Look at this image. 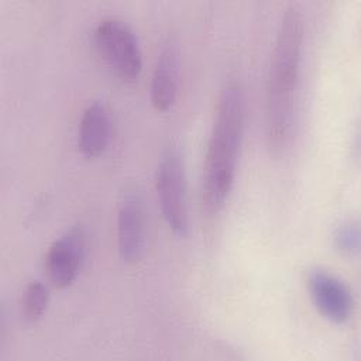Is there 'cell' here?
Segmentation results:
<instances>
[{"label": "cell", "instance_id": "1", "mask_svg": "<svg viewBox=\"0 0 361 361\" xmlns=\"http://www.w3.org/2000/svg\"><path fill=\"white\" fill-rule=\"evenodd\" d=\"M302 47V14L295 4H289L276 30L265 80L264 130L265 144L272 155H281L290 141Z\"/></svg>", "mask_w": 361, "mask_h": 361}, {"label": "cell", "instance_id": "2", "mask_svg": "<svg viewBox=\"0 0 361 361\" xmlns=\"http://www.w3.org/2000/svg\"><path fill=\"white\" fill-rule=\"evenodd\" d=\"M244 123V87L238 80H230L221 89L204 155L202 204L209 214L224 206L233 189Z\"/></svg>", "mask_w": 361, "mask_h": 361}, {"label": "cell", "instance_id": "3", "mask_svg": "<svg viewBox=\"0 0 361 361\" xmlns=\"http://www.w3.org/2000/svg\"><path fill=\"white\" fill-rule=\"evenodd\" d=\"M96 49L110 72L124 83L135 82L142 71V52L133 28L116 17L102 18L94 27Z\"/></svg>", "mask_w": 361, "mask_h": 361}, {"label": "cell", "instance_id": "4", "mask_svg": "<svg viewBox=\"0 0 361 361\" xmlns=\"http://www.w3.org/2000/svg\"><path fill=\"white\" fill-rule=\"evenodd\" d=\"M155 189L165 223L178 237L189 233V209L186 199V172L180 151L168 148L157 166Z\"/></svg>", "mask_w": 361, "mask_h": 361}, {"label": "cell", "instance_id": "5", "mask_svg": "<svg viewBox=\"0 0 361 361\" xmlns=\"http://www.w3.org/2000/svg\"><path fill=\"white\" fill-rule=\"evenodd\" d=\"M86 237L82 227H73L49 245L45 255V272L55 288L65 289L78 278L86 255Z\"/></svg>", "mask_w": 361, "mask_h": 361}, {"label": "cell", "instance_id": "6", "mask_svg": "<svg viewBox=\"0 0 361 361\" xmlns=\"http://www.w3.org/2000/svg\"><path fill=\"white\" fill-rule=\"evenodd\" d=\"M306 285L312 303L326 320L334 324L348 322L354 300L344 281L326 269L314 268L307 274Z\"/></svg>", "mask_w": 361, "mask_h": 361}, {"label": "cell", "instance_id": "7", "mask_svg": "<svg viewBox=\"0 0 361 361\" xmlns=\"http://www.w3.org/2000/svg\"><path fill=\"white\" fill-rule=\"evenodd\" d=\"M142 202L137 195H127L117 212V251L124 262L140 259L145 241Z\"/></svg>", "mask_w": 361, "mask_h": 361}, {"label": "cell", "instance_id": "8", "mask_svg": "<svg viewBox=\"0 0 361 361\" xmlns=\"http://www.w3.org/2000/svg\"><path fill=\"white\" fill-rule=\"evenodd\" d=\"M111 138L109 110L100 102L89 103L82 111L78 127V148L89 159L104 154Z\"/></svg>", "mask_w": 361, "mask_h": 361}, {"label": "cell", "instance_id": "9", "mask_svg": "<svg viewBox=\"0 0 361 361\" xmlns=\"http://www.w3.org/2000/svg\"><path fill=\"white\" fill-rule=\"evenodd\" d=\"M179 72H178V54L172 45L165 47L154 66L149 97L155 110H169L178 97Z\"/></svg>", "mask_w": 361, "mask_h": 361}, {"label": "cell", "instance_id": "10", "mask_svg": "<svg viewBox=\"0 0 361 361\" xmlns=\"http://www.w3.org/2000/svg\"><path fill=\"white\" fill-rule=\"evenodd\" d=\"M49 290L41 281H32L27 285L21 299V313L27 322H37L44 316L49 306Z\"/></svg>", "mask_w": 361, "mask_h": 361}, {"label": "cell", "instance_id": "11", "mask_svg": "<svg viewBox=\"0 0 361 361\" xmlns=\"http://www.w3.org/2000/svg\"><path fill=\"white\" fill-rule=\"evenodd\" d=\"M333 244L338 252L353 257L360 252V228L357 221H345L333 233Z\"/></svg>", "mask_w": 361, "mask_h": 361}]
</instances>
